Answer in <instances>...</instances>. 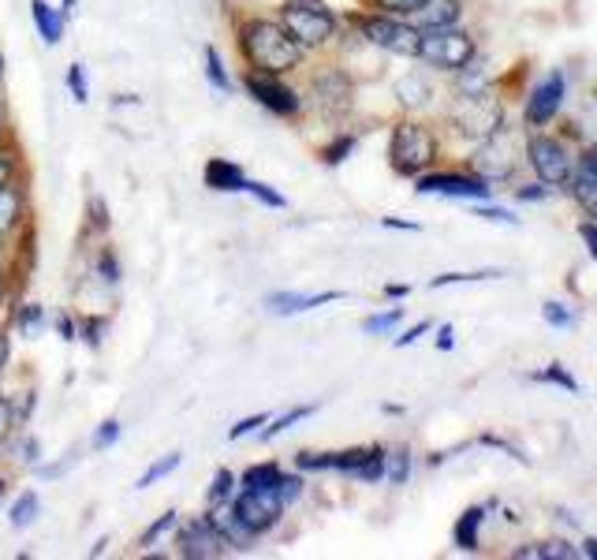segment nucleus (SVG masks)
Instances as JSON below:
<instances>
[{"instance_id":"0e129e2a","label":"nucleus","mask_w":597,"mask_h":560,"mask_svg":"<svg viewBox=\"0 0 597 560\" xmlns=\"http://www.w3.org/2000/svg\"><path fill=\"white\" fill-rule=\"evenodd\" d=\"M0 75H4V57H0Z\"/></svg>"},{"instance_id":"4d7b16f0","label":"nucleus","mask_w":597,"mask_h":560,"mask_svg":"<svg viewBox=\"0 0 597 560\" xmlns=\"http://www.w3.org/2000/svg\"><path fill=\"white\" fill-rule=\"evenodd\" d=\"M57 329H60V336H64V340H75V322H71V318H60Z\"/></svg>"},{"instance_id":"69168bd1","label":"nucleus","mask_w":597,"mask_h":560,"mask_svg":"<svg viewBox=\"0 0 597 560\" xmlns=\"http://www.w3.org/2000/svg\"><path fill=\"white\" fill-rule=\"evenodd\" d=\"M0 493H4V486H0Z\"/></svg>"},{"instance_id":"f704fd0d","label":"nucleus","mask_w":597,"mask_h":560,"mask_svg":"<svg viewBox=\"0 0 597 560\" xmlns=\"http://www.w3.org/2000/svg\"><path fill=\"white\" fill-rule=\"evenodd\" d=\"M542 318L549 322V325H557V329H571V325H575V310H568L564 303H545Z\"/></svg>"},{"instance_id":"473e14b6","label":"nucleus","mask_w":597,"mask_h":560,"mask_svg":"<svg viewBox=\"0 0 597 560\" xmlns=\"http://www.w3.org/2000/svg\"><path fill=\"white\" fill-rule=\"evenodd\" d=\"M358 146V139L355 135H340L333 146H325V154H322V161L325 165H340V161H347V154Z\"/></svg>"},{"instance_id":"393cba45","label":"nucleus","mask_w":597,"mask_h":560,"mask_svg":"<svg viewBox=\"0 0 597 560\" xmlns=\"http://www.w3.org/2000/svg\"><path fill=\"white\" fill-rule=\"evenodd\" d=\"M396 98L404 109H422L429 105V83L422 75H404L396 79Z\"/></svg>"},{"instance_id":"09e8293b","label":"nucleus","mask_w":597,"mask_h":560,"mask_svg":"<svg viewBox=\"0 0 597 560\" xmlns=\"http://www.w3.org/2000/svg\"><path fill=\"white\" fill-rule=\"evenodd\" d=\"M12 422H16L12 404H8V396H0V441H4L8 430H12Z\"/></svg>"},{"instance_id":"4be33fe9","label":"nucleus","mask_w":597,"mask_h":560,"mask_svg":"<svg viewBox=\"0 0 597 560\" xmlns=\"http://www.w3.org/2000/svg\"><path fill=\"white\" fill-rule=\"evenodd\" d=\"M568 191H571V198L597 221V172L586 169V165H575L571 180H568Z\"/></svg>"},{"instance_id":"20e7f679","label":"nucleus","mask_w":597,"mask_h":560,"mask_svg":"<svg viewBox=\"0 0 597 560\" xmlns=\"http://www.w3.org/2000/svg\"><path fill=\"white\" fill-rule=\"evenodd\" d=\"M281 23L303 49L325 45L328 38L336 34V12L325 4V0H284Z\"/></svg>"},{"instance_id":"052dcab7","label":"nucleus","mask_w":597,"mask_h":560,"mask_svg":"<svg viewBox=\"0 0 597 560\" xmlns=\"http://www.w3.org/2000/svg\"><path fill=\"white\" fill-rule=\"evenodd\" d=\"M583 557L597 560V538H586V542H583Z\"/></svg>"},{"instance_id":"7ed1b4c3","label":"nucleus","mask_w":597,"mask_h":560,"mask_svg":"<svg viewBox=\"0 0 597 560\" xmlns=\"http://www.w3.org/2000/svg\"><path fill=\"white\" fill-rule=\"evenodd\" d=\"M385 448H344V452H298L295 467L298 471H340L352 475L358 482H381L385 478Z\"/></svg>"},{"instance_id":"f03ea898","label":"nucleus","mask_w":597,"mask_h":560,"mask_svg":"<svg viewBox=\"0 0 597 560\" xmlns=\"http://www.w3.org/2000/svg\"><path fill=\"white\" fill-rule=\"evenodd\" d=\"M437 135L418 120H399L393 128V142H388V165L396 169V176L418 180L422 172L437 161Z\"/></svg>"},{"instance_id":"423d86ee","label":"nucleus","mask_w":597,"mask_h":560,"mask_svg":"<svg viewBox=\"0 0 597 560\" xmlns=\"http://www.w3.org/2000/svg\"><path fill=\"white\" fill-rule=\"evenodd\" d=\"M422 60L429 68H441V71H463L475 64L478 57V45L467 30L459 27H437V30H422Z\"/></svg>"},{"instance_id":"864d4df0","label":"nucleus","mask_w":597,"mask_h":560,"mask_svg":"<svg viewBox=\"0 0 597 560\" xmlns=\"http://www.w3.org/2000/svg\"><path fill=\"white\" fill-rule=\"evenodd\" d=\"M12 180H16V161L12 157H0V187H8Z\"/></svg>"},{"instance_id":"a19ab883","label":"nucleus","mask_w":597,"mask_h":560,"mask_svg":"<svg viewBox=\"0 0 597 560\" xmlns=\"http://www.w3.org/2000/svg\"><path fill=\"white\" fill-rule=\"evenodd\" d=\"M98 273H101V281H105V284H120V266H117V258H112L109 251L98 258Z\"/></svg>"},{"instance_id":"ddd939ff","label":"nucleus","mask_w":597,"mask_h":560,"mask_svg":"<svg viewBox=\"0 0 597 560\" xmlns=\"http://www.w3.org/2000/svg\"><path fill=\"white\" fill-rule=\"evenodd\" d=\"M243 83H246V90H251V98L259 101L262 109L276 112V116H298V109H303V98H298L287 83H281V75L251 71Z\"/></svg>"},{"instance_id":"f257e3e1","label":"nucleus","mask_w":597,"mask_h":560,"mask_svg":"<svg viewBox=\"0 0 597 560\" xmlns=\"http://www.w3.org/2000/svg\"><path fill=\"white\" fill-rule=\"evenodd\" d=\"M240 49L254 71H270V75H287L303 64V45L273 19H246L240 27Z\"/></svg>"},{"instance_id":"9d476101","label":"nucleus","mask_w":597,"mask_h":560,"mask_svg":"<svg viewBox=\"0 0 597 560\" xmlns=\"http://www.w3.org/2000/svg\"><path fill=\"white\" fill-rule=\"evenodd\" d=\"M564 98H568V79H564V71H549V75L530 90L527 109H523V124H527L530 131L549 128L553 120H557Z\"/></svg>"},{"instance_id":"603ef678","label":"nucleus","mask_w":597,"mask_h":560,"mask_svg":"<svg viewBox=\"0 0 597 560\" xmlns=\"http://www.w3.org/2000/svg\"><path fill=\"white\" fill-rule=\"evenodd\" d=\"M422 333H429V322H418V325H411V329H407V333H404V336H399V340H396V348H407V344H415Z\"/></svg>"},{"instance_id":"de8ad7c7","label":"nucleus","mask_w":597,"mask_h":560,"mask_svg":"<svg viewBox=\"0 0 597 560\" xmlns=\"http://www.w3.org/2000/svg\"><path fill=\"white\" fill-rule=\"evenodd\" d=\"M101 333H105V322H82V340H87L90 344V348H98V344H101Z\"/></svg>"},{"instance_id":"bf43d9fd","label":"nucleus","mask_w":597,"mask_h":560,"mask_svg":"<svg viewBox=\"0 0 597 560\" xmlns=\"http://www.w3.org/2000/svg\"><path fill=\"white\" fill-rule=\"evenodd\" d=\"M385 228H407V232H415L418 224H407V221H396V217H385Z\"/></svg>"},{"instance_id":"0eeeda50","label":"nucleus","mask_w":597,"mask_h":560,"mask_svg":"<svg viewBox=\"0 0 597 560\" xmlns=\"http://www.w3.org/2000/svg\"><path fill=\"white\" fill-rule=\"evenodd\" d=\"M527 161L530 169L538 172V180L549 183V187H564L575 172V157L568 142L557 135H545V131H534L527 139Z\"/></svg>"},{"instance_id":"dca6fc26","label":"nucleus","mask_w":597,"mask_h":560,"mask_svg":"<svg viewBox=\"0 0 597 560\" xmlns=\"http://www.w3.org/2000/svg\"><path fill=\"white\" fill-rule=\"evenodd\" d=\"M463 16V4L459 0H426L418 8L415 19H418V30H437V27H456Z\"/></svg>"},{"instance_id":"cd10ccee","label":"nucleus","mask_w":597,"mask_h":560,"mask_svg":"<svg viewBox=\"0 0 597 560\" xmlns=\"http://www.w3.org/2000/svg\"><path fill=\"white\" fill-rule=\"evenodd\" d=\"M530 378H534V381H549V385H560L564 393H579V381H575L571 374L564 370V366H557V363H553V366H545V370H538V374H530Z\"/></svg>"},{"instance_id":"49530a36","label":"nucleus","mask_w":597,"mask_h":560,"mask_svg":"<svg viewBox=\"0 0 597 560\" xmlns=\"http://www.w3.org/2000/svg\"><path fill=\"white\" fill-rule=\"evenodd\" d=\"M475 217H482V221H497V224H516V217H512L508 210H497V206H478V210H475Z\"/></svg>"},{"instance_id":"4468645a","label":"nucleus","mask_w":597,"mask_h":560,"mask_svg":"<svg viewBox=\"0 0 597 560\" xmlns=\"http://www.w3.org/2000/svg\"><path fill=\"white\" fill-rule=\"evenodd\" d=\"M232 549V542L224 538V531L213 523V516L194 519L180 531V553L191 560H210V557H224Z\"/></svg>"},{"instance_id":"4c0bfd02","label":"nucleus","mask_w":597,"mask_h":560,"mask_svg":"<svg viewBox=\"0 0 597 560\" xmlns=\"http://www.w3.org/2000/svg\"><path fill=\"white\" fill-rule=\"evenodd\" d=\"M377 8H385V16H415L426 0H374Z\"/></svg>"},{"instance_id":"6ab92c4d","label":"nucleus","mask_w":597,"mask_h":560,"mask_svg":"<svg viewBox=\"0 0 597 560\" xmlns=\"http://www.w3.org/2000/svg\"><path fill=\"white\" fill-rule=\"evenodd\" d=\"M30 16H34L38 34L45 45H57L64 38V8H53L49 0H30Z\"/></svg>"},{"instance_id":"e433bc0d","label":"nucleus","mask_w":597,"mask_h":560,"mask_svg":"<svg viewBox=\"0 0 597 560\" xmlns=\"http://www.w3.org/2000/svg\"><path fill=\"white\" fill-rule=\"evenodd\" d=\"M489 277H500L497 269H486V273H445V277L434 281V288H448V284H467V281H489Z\"/></svg>"},{"instance_id":"79ce46f5","label":"nucleus","mask_w":597,"mask_h":560,"mask_svg":"<svg viewBox=\"0 0 597 560\" xmlns=\"http://www.w3.org/2000/svg\"><path fill=\"white\" fill-rule=\"evenodd\" d=\"M38 325H41V307H34V303H30V307H23V314H19V333H38Z\"/></svg>"},{"instance_id":"6e6552de","label":"nucleus","mask_w":597,"mask_h":560,"mask_svg":"<svg viewBox=\"0 0 597 560\" xmlns=\"http://www.w3.org/2000/svg\"><path fill=\"white\" fill-rule=\"evenodd\" d=\"M452 120H456L459 135L486 142L489 135H497L504 128V109L497 98H489L486 90H478V94H467L456 109H452Z\"/></svg>"},{"instance_id":"b1692460","label":"nucleus","mask_w":597,"mask_h":560,"mask_svg":"<svg viewBox=\"0 0 597 560\" xmlns=\"http://www.w3.org/2000/svg\"><path fill=\"white\" fill-rule=\"evenodd\" d=\"M19 217H23V195L16 183H8V187H0V240L16 228Z\"/></svg>"},{"instance_id":"5701e85b","label":"nucleus","mask_w":597,"mask_h":560,"mask_svg":"<svg viewBox=\"0 0 597 560\" xmlns=\"http://www.w3.org/2000/svg\"><path fill=\"white\" fill-rule=\"evenodd\" d=\"M240 490H281V482H284V471H281V464H254V467H246L243 478H240Z\"/></svg>"},{"instance_id":"a878e982","label":"nucleus","mask_w":597,"mask_h":560,"mask_svg":"<svg viewBox=\"0 0 597 560\" xmlns=\"http://www.w3.org/2000/svg\"><path fill=\"white\" fill-rule=\"evenodd\" d=\"M385 478L393 486H404L411 478V448L407 445H399V448H393V452L385 456Z\"/></svg>"},{"instance_id":"c9c22d12","label":"nucleus","mask_w":597,"mask_h":560,"mask_svg":"<svg viewBox=\"0 0 597 560\" xmlns=\"http://www.w3.org/2000/svg\"><path fill=\"white\" fill-rule=\"evenodd\" d=\"M404 322V307H393V310H385V314H377V318H366L363 329L366 333H385V329H393V325Z\"/></svg>"},{"instance_id":"aec40b11","label":"nucleus","mask_w":597,"mask_h":560,"mask_svg":"<svg viewBox=\"0 0 597 560\" xmlns=\"http://www.w3.org/2000/svg\"><path fill=\"white\" fill-rule=\"evenodd\" d=\"M314 94L322 98V105L328 109H347L352 105V94H355V86H352V79L344 75V71H328V75L317 79V86H314Z\"/></svg>"},{"instance_id":"8fccbe9b","label":"nucleus","mask_w":597,"mask_h":560,"mask_svg":"<svg viewBox=\"0 0 597 560\" xmlns=\"http://www.w3.org/2000/svg\"><path fill=\"white\" fill-rule=\"evenodd\" d=\"M298 493H303V478H287L284 475V482H281V497H284V501L287 505L298 501Z\"/></svg>"},{"instance_id":"bb28decb","label":"nucleus","mask_w":597,"mask_h":560,"mask_svg":"<svg viewBox=\"0 0 597 560\" xmlns=\"http://www.w3.org/2000/svg\"><path fill=\"white\" fill-rule=\"evenodd\" d=\"M205 79H210L221 94H229V90H232V79H229V71H224L217 49H213V45H205Z\"/></svg>"},{"instance_id":"37998d69","label":"nucleus","mask_w":597,"mask_h":560,"mask_svg":"<svg viewBox=\"0 0 597 560\" xmlns=\"http://www.w3.org/2000/svg\"><path fill=\"white\" fill-rule=\"evenodd\" d=\"M68 86H71V94H75V101H87V83H82V64H71L68 68Z\"/></svg>"},{"instance_id":"e2e57ef3","label":"nucleus","mask_w":597,"mask_h":560,"mask_svg":"<svg viewBox=\"0 0 597 560\" xmlns=\"http://www.w3.org/2000/svg\"><path fill=\"white\" fill-rule=\"evenodd\" d=\"M71 8H75V0H64V12H71Z\"/></svg>"},{"instance_id":"39448f33","label":"nucleus","mask_w":597,"mask_h":560,"mask_svg":"<svg viewBox=\"0 0 597 560\" xmlns=\"http://www.w3.org/2000/svg\"><path fill=\"white\" fill-rule=\"evenodd\" d=\"M352 23L370 45L385 49L396 57H418L422 53V30L415 23H404L399 16H363L352 12Z\"/></svg>"},{"instance_id":"c03bdc74","label":"nucleus","mask_w":597,"mask_h":560,"mask_svg":"<svg viewBox=\"0 0 597 560\" xmlns=\"http://www.w3.org/2000/svg\"><path fill=\"white\" fill-rule=\"evenodd\" d=\"M117 437H120V422L117 419H109V422H101V430L94 437V445L98 448H109V445H117Z\"/></svg>"},{"instance_id":"2eb2a0df","label":"nucleus","mask_w":597,"mask_h":560,"mask_svg":"<svg viewBox=\"0 0 597 560\" xmlns=\"http://www.w3.org/2000/svg\"><path fill=\"white\" fill-rule=\"evenodd\" d=\"M344 299V292H314V295H298V292H273L270 299V310L281 314V318H292V314H306L314 307H325V303H336Z\"/></svg>"},{"instance_id":"c85d7f7f","label":"nucleus","mask_w":597,"mask_h":560,"mask_svg":"<svg viewBox=\"0 0 597 560\" xmlns=\"http://www.w3.org/2000/svg\"><path fill=\"white\" fill-rule=\"evenodd\" d=\"M317 411V404H306V407H292L287 415H281V419H273V426L270 430H262V437L270 441V437H276V434H284V430H292V426L298 422V419H306V415H314Z\"/></svg>"},{"instance_id":"6e6d98bb","label":"nucleus","mask_w":597,"mask_h":560,"mask_svg":"<svg viewBox=\"0 0 597 560\" xmlns=\"http://www.w3.org/2000/svg\"><path fill=\"white\" fill-rule=\"evenodd\" d=\"M407 292H411L407 284H385V295H388V299H404Z\"/></svg>"},{"instance_id":"13d9d810","label":"nucleus","mask_w":597,"mask_h":560,"mask_svg":"<svg viewBox=\"0 0 597 560\" xmlns=\"http://www.w3.org/2000/svg\"><path fill=\"white\" fill-rule=\"evenodd\" d=\"M437 348H441V352H452V325H445V329H441V340H437Z\"/></svg>"},{"instance_id":"9b49d317","label":"nucleus","mask_w":597,"mask_h":560,"mask_svg":"<svg viewBox=\"0 0 597 560\" xmlns=\"http://www.w3.org/2000/svg\"><path fill=\"white\" fill-rule=\"evenodd\" d=\"M516 165H519V150H516V139H512L508 131H497V135H489L478 146V154H475V172H478L482 180H489V183L512 180Z\"/></svg>"},{"instance_id":"58836bf2","label":"nucleus","mask_w":597,"mask_h":560,"mask_svg":"<svg viewBox=\"0 0 597 560\" xmlns=\"http://www.w3.org/2000/svg\"><path fill=\"white\" fill-rule=\"evenodd\" d=\"M265 422H270V415H251V419H240V422H235L232 430H229V437H232V441H240V437L254 434V430H259V426H265Z\"/></svg>"},{"instance_id":"ea45409f","label":"nucleus","mask_w":597,"mask_h":560,"mask_svg":"<svg viewBox=\"0 0 597 560\" xmlns=\"http://www.w3.org/2000/svg\"><path fill=\"white\" fill-rule=\"evenodd\" d=\"M169 527H176V512H164V516L158 519V523H153L150 531L142 534V546H153V542H158V538H161L164 531H169Z\"/></svg>"},{"instance_id":"3c124183","label":"nucleus","mask_w":597,"mask_h":560,"mask_svg":"<svg viewBox=\"0 0 597 560\" xmlns=\"http://www.w3.org/2000/svg\"><path fill=\"white\" fill-rule=\"evenodd\" d=\"M516 198H523V202H542V198H549V183H534V187H519L516 191Z\"/></svg>"},{"instance_id":"7c9ffc66","label":"nucleus","mask_w":597,"mask_h":560,"mask_svg":"<svg viewBox=\"0 0 597 560\" xmlns=\"http://www.w3.org/2000/svg\"><path fill=\"white\" fill-rule=\"evenodd\" d=\"M180 460H183V456H180V452H172V456H164V460H161V464H153V467H150V471H146V475H142V478H139V490H146V486H153V482H161V478H164V475H172V471H176V467H180Z\"/></svg>"},{"instance_id":"72a5a7b5","label":"nucleus","mask_w":597,"mask_h":560,"mask_svg":"<svg viewBox=\"0 0 597 560\" xmlns=\"http://www.w3.org/2000/svg\"><path fill=\"white\" fill-rule=\"evenodd\" d=\"M232 490H235V478H232V471H217V478H213V486H210V505L217 508V505H224L232 497Z\"/></svg>"},{"instance_id":"680f3d73","label":"nucleus","mask_w":597,"mask_h":560,"mask_svg":"<svg viewBox=\"0 0 597 560\" xmlns=\"http://www.w3.org/2000/svg\"><path fill=\"white\" fill-rule=\"evenodd\" d=\"M8 363V333H0V370H4Z\"/></svg>"},{"instance_id":"f8f14e48","label":"nucleus","mask_w":597,"mask_h":560,"mask_svg":"<svg viewBox=\"0 0 597 560\" xmlns=\"http://www.w3.org/2000/svg\"><path fill=\"white\" fill-rule=\"evenodd\" d=\"M418 195H445V198H470V202L486 198L489 202L493 187H489V180L463 176V172H422Z\"/></svg>"},{"instance_id":"f3484780","label":"nucleus","mask_w":597,"mask_h":560,"mask_svg":"<svg viewBox=\"0 0 597 560\" xmlns=\"http://www.w3.org/2000/svg\"><path fill=\"white\" fill-rule=\"evenodd\" d=\"M202 176H205V187L213 191H246V172L229 157H213Z\"/></svg>"},{"instance_id":"2f4dec72","label":"nucleus","mask_w":597,"mask_h":560,"mask_svg":"<svg viewBox=\"0 0 597 560\" xmlns=\"http://www.w3.org/2000/svg\"><path fill=\"white\" fill-rule=\"evenodd\" d=\"M38 516V493H23L19 501L12 505V527H27L34 523Z\"/></svg>"},{"instance_id":"c756f323","label":"nucleus","mask_w":597,"mask_h":560,"mask_svg":"<svg viewBox=\"0 0 597 560\" xmlns=\"http://www.w3.org/2000/svg\"><path fill=\"white\" fill-rule=\"evenodd\" d=\"M246 195H254L262 206H270V210H284L287 206V198L281 195V191L265 187V183H259V180H246Z\"/></svg>"},{"instance_id":"412c9836","label":"nucleus","mask_w":597,"mask_h":560,"mask_svg":"<svg viewBox=\"0 0 597 560\" xmlns=\"http://www.w3.org/2000/svg\"><path fill=\"white\" fill-rule=\"evenodd\" d=\"M519 560H575L583 557V546H571L564 538H549V542H530L516 549Z\"/></svg>"},{"instance_id":"1a4fd4ad","label":"nucleus","mask_w":597,"mask_h":560,"mask_svg":"<svg viewBox=\"0 0 597 560\" xmlns=\"http://www.w3.org/2000/svg\"><path fill=\"white\" fill-rule=\"evenodd\" d=\"M287 501L281 497V490H240L232 501V512L243 519L246 531H251L254 538L273 531L276 523H281Z\"/></svg>"},{"instance_id":"a18cd8bd","label":"nucleus","mask_w":597,"mask_h":560,"mask_svg":"<svg viewBox=\"0 0 597 560\" xmlns=\"http://www.w3.org/2000/svg\"><path fill=\"white\" fill-rule=\"evenodd\" d=\"M579 236H583V243H586V254L597 262V221H583L579 224Z\"/></svg>"},{"instance_id":"5fc2aeb1","label":"nucleus","mask_w":597,"mask_h":560,"mask_svg":"<svg viewBox=\"0 0 597 560\" xmlns=\"http://www.w3.org/2000/svg\"><path fill=\"white\" fill-rule=\"evenodd\" d=\"M579 165H586V169H594V172H597V142H594V146H586V150H583Z\"/></svg>"},{"instance_id":"a211bd4d","label":"nucleus","mask_w":597,"mask_h":560,"mask_svg":"<svg viewBox=\"0 0 597 560\" xmlns=\"http://www.w3.org/2000/svg\"><path fill=\"white\" fill-rule=\"evenodd\" d=\"M486 516H489L486 505H470L467 512L456 519V527H452V538H456V546L463 549V553H475V549L482 546L478 542V531H482V523H486Z\"/></svg>"}]
</instances>
